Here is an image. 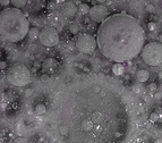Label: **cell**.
<instances>
[{"label":"cell","mask_w":162,"mask_h":143,"mask_svg":"<svg viewBox=\"0 0 162 143\" xmlns=\"http://www.w3.org/2000/svg\"><path fill=\"white\" fill-rule=\"evenodd\" d=\"M12 143H26V140H25L24 137H17V139L14 140Z\"/></svg>","instance_id":"cell-17"},{"label":"cell","mask_w":162,"mask_h":143,"mask_svg":"<svg viewBox=\"0 0 162 143\" xmlns=\"http://www.w3.org/2000/svg\"><path fill=\"white\" fill-rule=\"evenodd\" d=\"M7 81L14 86H26L31 82V73L24 64L17 62L14 64L7 72Z\"/></svg>","instance_id":"cell-3"},{"label":"cell","mask_w":162,"mask_h":143,"mask_svg":"<svg viewBox=\"0 0 162 143\" xmlns=\"http://www.w3.org/2000/svg\"><path fill=\"white\" fill-rule=\"evenodd\" d=\"M146 35L135 17L124 12L110 15L98 28L97 42L108 59L122 64L142 53Z\"/></svg>","instance_id":"cell-1"},{"label":"cell","mask_w":162,"mask_h":143,"mask_svg":"<svg viewBox=\"0 0 162 143\" xmlns=\"http://www.w3.org/2000/svg\"><path fill=\"white\" fill-rule=\"evenodd\" d=\"M12 3L14 5V8L21 10V8L25 7V5L27 3V1H25V0H12Z\"/></svg>","instance_id":"cell-12"},{"label":"cell","mask_w":162,"mask_h":143,"mask_svg":"<svg viewBox=\"0 0 162 143\" xmlns=\"http://www.w3.org/2000/svg\"><path fill=\"white\" fill-rule=\"evenodd\" d=\"M109 14H110L109 9L106 6H103V5H95V6H93L91 8L88 15H90L91 19L93 22L103 23L110 16Z\"/></svg>","instance_id":"cell-7"},{"label":"cell","mask_w":162,"mask_h":143,"mask_svg":"<svg viewBox=\"0 0 162 143\" xmlns=\"http://www.w3.org/2000/svg\"><path fill=\"white\" fill-rule=\"evenodd\" d=\"M97 39L93 35L87 34V33L79 34L76 40V48L78 49V51H81L82 53H86V55L93 53L97 48Z\"/></svg>","instance_id":"cell-5"},{"label":"cell","mask_w":162,"mask_h":143,"mask_svg":"<svg viewBox=\"0 0 162 143\" xmlns=\"http://www.w3.org/2000/svg\"><path fill=\"white\" fill-rule=\"evenodd\" d=\"M39 41L40 43L44 47L51 48L55 47L58 44L59 42V33L55 27H51V26H48V27H44L42 31L40 32V35H39Z\"/></svg>","instance_id":"cell-6"},{"label":"cell","mask_w":162,"mask_h":143,"mask_svg":"<svg viewBox=\"0 0 162 143\" xmlns=\"http://www.w3.org/2000/svg\"><path fill=\"white\" fill-rule=\"evenodd\" d=\"M48 75L47 74H44V75H42V77H41V80H42V81H44V82H47L48 81Z\"/></svg>","instance_id":"cell-23"},{"label":"cell","mask_w":162,"mask_h":143,"mask_svg":"<svg viewBox=\"0 0 162 143\" xmlns=\"http://www.w3.org/2000/svg\"><path fill=\"white\" fill-rule=\"evenodd\" d=\"M7 67L6 62H0V69H5Z\"/></svg>","instance_id":"cell-20"},{"label":"cell","mask_w":162,"mask_h":143,"mask_svg":"<svg viewBox=\"0 0 162 143\" xmlns=\"http://www.w3.org/2000/svg\"><path fill=\"white\" fill-rule=\"evenodd\" d=\"M45 110H47V108H45V106L42 105V103H39V105H36V107H35V112H36L37 115H42V114H44Z\"/></svg>","instance_id":"cell-14"},{"label":"cell","mask_w":162,"mask_h":143,"mask_svg":"<svg viewBox=\"0 0 162 143\" xmlns=\"http://www.w3.org/2000/svg\"><path fill=\"white\" fill-rule=\"evenodd\" d=\"M149 28L150 31H154L155 30V24L154 23H149Z\"/></svg>","instance_id":"cell-19"},{"label":"cell","mask_w":162,"mask_h":143,"mask_svg":"<svg viewBox=\"0 0 162 143\" xmlns=\"http://www.w3.org/2000/svg\"><path fill=\"white\" fill-rule=\"evenodd\" d=\"M30 32V22L22 10L5 8L0 12V39L15 43L22 41Z\"/></svg>","instance_id":"cell-2"},{"label":"cell","mask_w":162,"mask_h":143,"mask_svg":"<svg viewBox=\"0 0 162 143\" xmlns=\"http://www.w3.org/2000/svg\"><path fill=\"white\" fill-rule=\"evenodd\" d=\"M90 10H91V8L88 7V5H86V3H81L79 7H78V12H81V14H83V15L90 14Z\"/></svg>","instance_id":"cell-13"},{"label":"cell","mask_w":162,"mask_h":143,"mask_svg":"<svg viewBox=\"0 0 162 143\" xmlns=\"http://www.w3.org/2000/svg\"><path fill=\"white\" fill-rule=\"evenodd\" d=\"M62 14L65 16H67V17H73V16L77 12L78 8L77 6L75 5V2H73V1H66L64 5H62Z\"/></svg>","instance_id":"cell-8"},{"label":"cell","mask_w":162,"mask_h":143,"mask_svg":"<svg viewBox=\"0 0 162 143\" xmlns=\"http://www.w3.org/2000/svg\"><path fill=\"white\" fill-rule=\"evenodd\" d=\"M136 77H137V80H138V81L143 83V82H146L147 80H149L150 73L147 71H145V69H140V71L137 72Z\"/></svg>","instance_id":"cell-9"},{"label":"cell","mask_w":162,"mask_h":143,"mask_svg":"<svg viewBox=\"0 0 162 143\" xmlns=\"http://www.w3.org/2000/svg\"><path fill=\"white\" fill-rule=\"evenodd\" d=\"M40 32L41 31H39V28H37V27H32V28H30V32H28L27 35L30 37V39L34 40V39H39Z\"/></svg>","instance_id":"cell-11"},{"label":"cell","mask_w":162,"mask_h":143,"mask_svg":"<svg viewBox=\"0 0 162 143\" xmlns=\"http://www.w3.org/2000/svg\"><path fill=\"white\" fill-rule=\"evenodd\" d=\"M69 31L72 32L73 34H76V33L79 32V27H78L77 24H72L70 26H69Z\"/></svg>","instance_id":"cell-16"},{"label":"cell","mask_w":162,"mask_h":143,"mask_svg":"<svg viewBox=\"0 0 162 143\" xmlns=\"http://www.w3.org/2000/svg\"><path fill=\"white\" fill-rule=\"evenodd\" d=\"M32 93V90L31 89H26V91H25V94H26V96H30Z\"/></svg>","instance_id":"cell-22"},{"label":"cell","mask_w":162,"mask_h":143,"mask_svg":"<svg viewBox=\"0 0 162 143\" xmlns=\"http://www.w3.org/2000/svg\"><path fill=\"white\" fill-rule=\"evenodd\" d=\"M112 73L117 76H120V75L124 74V66L122 64H118V62H116L115 65L112 66Z\"/></svg>","instance_id":"cell-10"},{"label":"cell","mask_w":162,"mask_h":143,"mask_svg":"<svg viewBox=\"0 0 162 143\" xmlns=\"http://www.w3.org/2000/svg\"><path fill=\"white\" fill-rule=\"evenodd\" d=\"M147 10H153V7H147Z\"/></svg>","instance_id":"cell-24"},{"label":"cell","mask_w":162,"mask_h":143,"mask_svg":"<svg viewBox=\"0 0 162 143\" xmlns=\"http://www.w3.org/2000/svg\"><path fill=\"white\" fill-rule=\"evenodd\" d=\"M149 89L150 90H156V84L155 83H151L149 85Z\"/></svg>","instance_id":"cell-21"},{"label":"cell","mask_w":162,"mask_h":143,"mask_svg":"<svg viewBox=\"0 0 162 143\" xmlns=\"http://www.w3.org/2000/svg\"><path fill=\"white\" fill-rule=\"evenodd\" d=\"M9 3H12V1H9V0H0V5L3 6V7L8 6Z\"/></svg>","instance_id":"cell-18"},{"label":"cell","mask_w":162,"mask_h":143,"mask_svg":"<svg viewBox=\"0 0 162 143\" xmlns=\"http://www.w3.org/2000/svg\"><path fill=\"white\" fill-rule=\"evenodd\" d=\"M142 59L149 66H159L162 64V43L149 42L142 50Z\"/></svg>","instance_id":"cell-4"},{"label":"cell","mask_w":162,"mask_h":143,"mask_svg":"<svg viewBox=\"0 0 162 143\" xmlns=\"http://www.w3.org/2000/svg\"><path fill=\"white\" fill-rule=\"evenodd\" d=\"M59 132H60V134H61V135L66 136V135H68V133H69V128L67 127L66 125H60Z\"/></svg>","instance_id":"cell-15"}]
</instances>
